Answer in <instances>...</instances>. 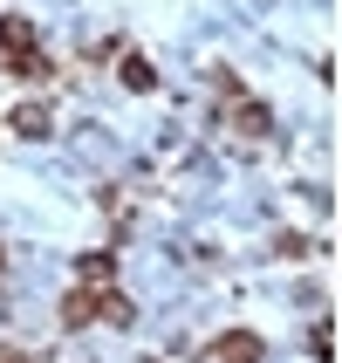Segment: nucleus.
Listing matches in <instances>:
<instances>
[{
  "label": "nucleus",
  "mask_w": 342,
  "mask_h": 363,
  "mask_svg": "<svg viewBox=\"0 0 342 363\" xmlns=\"http://www.w3.org/2000/svg\"><path fill=\"white\" fill-rule=\"evenodd\" d=\"M7 123H14L21 138H48V130H55V110H48V103H14Z\"/></svg>",
  "instance_id": "nucleus-3"
},
{
  "label": "nucleus",
  "mask_w": 342,
  "mask_h": 363,
  "mask_svg": "<svg viewBox=\"0 0 342 363\" xmlns=\"http://www.w3.org/2000/svg\"><path fill=\"white\" fill-rule=\"evenodd\" d=\"M28 48H35V28H28L21 14H0V62H7V55H28Z\"/></svg>",
  "instance_id": "nucleus-4"
},
{
  "label": "nucleus",
  "mask_w": 342,
  "mask_h": 363,
  "mask_svg": "<svg viewBox=\"0 0 342 363\" xmlns=\"http://www.w3.org/2000/svg\"><path fill=\"white\" fill-rule=\"evenodd\" d=\"M117 281V254H82V288H110Z\"/></svg>",
  "instance_id": "nucleus-6"
},
{
  "label": "nucleus",
  "mask_w": 342,
  "mask_h": 363,
  "mask_svg": "<svg viewBox=\"0 0 342 363\" xmlns=\"http://www.w3.org/2000/svg\"><path fill=\"white\" fill-rule=\"evenodd\" d=\"M267 123H274V117H267V103H261V96H240V103H233V130H246V138H267Z\"/></svg>",
  "instance_id": "nucleus-5"
},
{
  "label": "nucleus",
  "mask_w": 342,
  "mask_h": 363,
  "mask_svg": "<svg viewBox=\"0 0 342 363\" xmlns=\"http://www.w3.org/2000/svg\"><path fill=\"white\" fill-rule=\"evenodd\" d=\"M117 76L130 82V89H151V82H158V69H151L144 55H123V62H117Z\"/></svg>",
  "instance_id": "nucleus-7"
},
{
  "label": "nucleus",
  "mask_w": 342,
  "mask_h": 363,
  "mask_svg": "<svg viewBox=\"0 0 342 363\" xmlns=\"http://www.w3.org/2000/svg\"><path fill=\"white\" fill-rule=\"evenodd\" d=\"M267 350H261V336H253V329H226L220 343L205 350V363H261Z\"/></svg>",
  "instance_id": "nucleus-2"
},
{
  "label": "nucleus",
  "mask_w": 342,
  "mask_h": 363,
  "mask_svg": "<svg viewBox=\"0 0 342 363\" xmlns=\"http://www.w3.org/2000/svg\"><path fill=\"white\" fill-rule=\"evenodd\" d=\"M62 323H69V329H89V323H130V302H123L117 288H69Z\"/></svg>",
  "instance_id": "nucleus-1"
},
{
  "label": "nucleus",
  "mask_w": 342,
  "mask_h": 363,
  "mask_svg": "<svg viewBox=\"0 0 342 363\" xmlns=\"http://www.w3.org/2000/svg\"><path fill=\"white\" fill-rule=\"evenodd\" d=\"M0 363H21V350H0Z\"/></svg>",
  "instance_id": "nucleus-8"
}]
</instances>
